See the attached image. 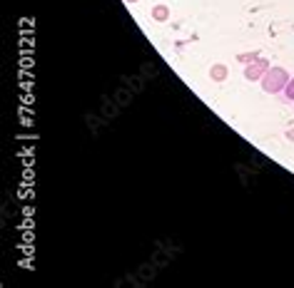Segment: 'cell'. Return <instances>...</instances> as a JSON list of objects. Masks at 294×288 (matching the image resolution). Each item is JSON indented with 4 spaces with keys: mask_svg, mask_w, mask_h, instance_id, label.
I'll return each mask as SVG.
<instances>
[{
    "mask_svg": "<svg viewBox=\"0 0 294 288\" xmlns=\"http://www.w3.org/2000/svg\"><path fill=\"white\" fill-rule=\"evenodd\" d=\"M289 82V72L284 67H269L264 77H262V90L275 95V92H284V85Z\"/></svg>",
    "mask_w": 294,
    "mask_h": 288,
    "instance_id": "6da1fadb",
    "label": "cell"
},
{
    "mask_svg": "<svg viewBox=\"0 0 294 288\" xmlns=\"http://www.w3.org/2000/svg\"><path fill=\"white\" fill-rule=\"evenodd\" d=\"M269 67H272V65H269V60L257 58V60H252V62H247V67H244V77H247L250 82L262 80V77H264V72H267Z\"/></svg>",
    "mask_w": 294,
    "mask_h": 288,
    "instance_id": "7a4b0ae2",
    "label": "cell"
},
{
    "mask_svg": "<svg viewBox=\"0 0 294 288\" xmlns=\"http://www.w3.org/2000/svg\"><path fill=\"white\" fill-rule=\"evenodd\" d=\"M210 77H212L215 82H222V80H227V65H222V62L212 65V70H210Z\"/></svg>",
    "mask_w": 294,
    "mask_h": 288,
    "instance_id": "3957f363",
    "label": "cell"
},
{
    "mask_svg": "<svg viewBox=\"0 0 294 288\" xmlns=\"http://www.w3.org/2000/svg\"><path fill=\"white\" fill-rule=\"evenodd\" d=\"M152 18L160 20V22H165V20L170 18V8H167V5H155V8H152Z\"/></svg>",
    "mask_w": 294,
    "mask_h": 288,
    "instance_id": "277c9868",
    "label": "cell"
},
{
    "mask_svg": "<svg viewBox=\"0 0 294 288\" xmlns=\"http://www.w3.org/2000/svg\"><path fill=\"white\" fill-rule=\"evenodd\" d=\"M284 99H287V102H294V77H289V82L284 85Z\"/></svg>",
    "mask_w": 294,
    "mask_h": 288,
    "instance_id": "5b68a950",
    "label": "cell"
},
{
    "mask_svg": "<svg viewBox=\"0 0 294 288\" xmlns=\"http://www.w3.org/2000/svg\"><path fill=\"white\" fill-rule=\"evenodd\" d=\"M257 58H259V55H257V53H250V55H239V58H237V60H239V62H244V65H247V62H252V60H257Z\"/></svg>",
    "mask_w": 294,
    "mask_h": 288,
    "instance_id": "8992f818",
    "label": "cell"
},
{
    "mask_svg": "<svg viewBox=\"0 0 294 288\" xmlns=\"http://www.w3.org/2000/svg\"><path fill=\"white\" fill-rule=\"evenodd\" d=\"M287 139H294V129H289V132H287Z\"/></svg>",
    "mask_w": 294,
    "mask_h": 288,
    "instance_id": "52a82bcc",
    "label": "cell"
},
{
    "mask_svg": "<svg viewBox=\"0 0 294 288\" xmlns=\"http://www.w3.org/2000/svg\"><path fill=\"white\" fill-rule=\"evenodd\" d=\"M125 3H138V0H125Z\"/></svg>",
    "mask_w": 294,
    "mask_h": 288,
    "instance_id": "ba28073f",
    "label": "cell"
}]
</instances>
